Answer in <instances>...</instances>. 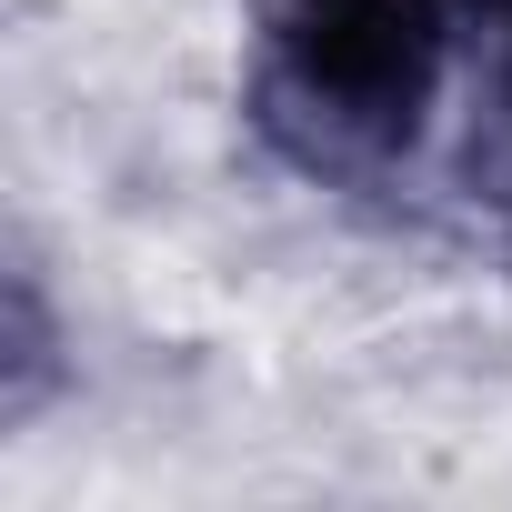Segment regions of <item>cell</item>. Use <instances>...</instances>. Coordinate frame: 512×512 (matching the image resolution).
I'll list each match as a JSON object with an SVG mask.
<instances>
[{"label":"cell","instance_id":"1","mask_svg":"<svg viewBox=\"0 0 512 512\" xmlns=\"http://www.w3.org/2000/svg\"><path fill=\"white\" fill-rule=\"evenodd\" d=\"M462 31V0H272L251 31L241 111L282 171L372 191L422 151Z\"/></svg>","mask_w":512,"mask_h":512},{"label":"cell","instance_id":"2","mask_svg":"<svg viewBox=\"0 0 512 512\" xmlns=\"http://www.w3.org/2000/svg\"><path fill=\"white\" fill-rule=\"evenodd\" d=\"M462 21L492 61V161H502V191H512V0H462Z\"/></svg>","mask_w":512,"mask_h":512},{"label":"cell","instance_id":"3","mask_svg":"<svg viewBox=\"0 0 512 512\" xmlns=\"http://www.w3.org/2000/svg\"><path fill=\"white\" fill-rule=\"evenodd\" d=\"M41 372H51V332H41V292H31V272H21V282H11V392H0L11 422L41 402Z\"/></svg>","mask_w":512,"mask_h":512}]
</instances>
